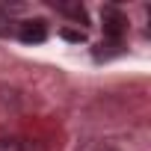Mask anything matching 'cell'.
I'll return each mask as SVG.
<instances>
[{"instance_id": "1", "label": "cell", "mask_w": 151, "mask_h": 151, "mask_svg": "<svg viewBox=\"0 0 151 151\" xmlns=\"http://www.w3.org/2000/svg\"><path fill=\"white\" fill-rule=\"evenodd\" d=\"M101 27H104V36H107V39L119 42L122 33L127 30V18H124L116 6H104V9H101Z\"/></svg>"}, {"instance_id": "2", "label": "cell", "mask_w": 151, "mask_h": 151, "mask_svg": "<svg viewBox=\"0 0 151 151\" xmlns=\"http://www.w3.org/2000/svg\"><path fill=\"white\" fill-rule=\"evenodd\" d=\"M18 39H21L24 45H39V42L47 39V24H45L42 18L24 21V24H18Z\"/></svg>"}, {"instance_id": "3", "label": "cell", "mask_w": 151, "mask_h": 151, "mask_svg": "<svg viewBox=\"0 0 151 151\" xmlns=\"http://www.w3.org/2000/svg\"><path fill=\"white\" fill-rule=\"evenodd\" d=\"M53 9H56L59 15H68V18H74V21L86 24V9H83L80 3H53Z\"/></svg>"}, {"instance_id": "4", "label": "cell", "mask_w": 151, "mask_h": 151, "mask_svg": "<svg viewBox=\"0 0 151 151\" xmlns=\"http://www.w3.org/2000/svg\"><path fill=\"white\" fill-rule=\"evenodd\" d=\"M0 151H24V142L15 136H0Z\"/></svg>"}, {"instance_id": "5", "label": "cell", "mask_w": 151, "mask_h": 151, "mask_svg": "<svg viewBox=\"0 0 151 151\" xmlns=\"http://www.w3.org/2000/svg\"><path fill=\"white\" fill-rule=\"evenodd\" d=\"M62 36L68 42H83V33H71V30H62Z\"/></svg>"}]
</instances>
